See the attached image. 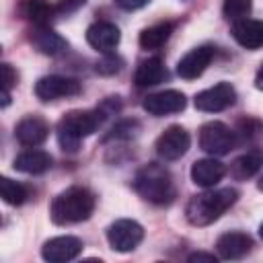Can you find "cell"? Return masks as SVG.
<instances>
[{
    "label": "cell",
    "mask_w": 263,
    "mask_h": 263,
    "mask_svg": "<svg viewBox=\"0 0 263 263\" xmlns=\"http://www.w3.org/2000/svg\"><path fill=\"white\" fill-rule=\"evenodd\" d=\"M259 189L263 191V177H261V181H259Z\"/></svg>",
    "instance_id": "e575fe53"
},
{
    "label": "cell",
    "mask_w": 263,
    "mask_h": 263,
    "mask_svg": "<svg viewBox=\"0 0 263 263\" xmlns=\"http://www.w3.org/2000/svg\"><path fill=\"white\" fill-rule=\"evenodd\" d=\"M115 2H117V6L123 8V10H138V8L146 6L150 0H115Z\"/></svg>",
    "instance_id": "4dcf8cb0"
},
{
    "label": "cell",
    "mask_w": 263,
    "mask_h": 263,
    "mask_svg": "<svg viewBox=\"0 0 263 263\" xmlns=\"http://www.w3.org/2000/svg\"><path fill=\"white\" fill-rule=\"evenodd\" d=\"M173 27H175L173 23H156L152 27H146L138 37L140 47L142 49H160L168 41Z\"/></svg>",
    "instance_id": "7402d4cb"
},
{
    "label": "cell",
    "mask_w": 263,
    "mask_h": 263,
    "mask_svg": "<svg viewBox=\"0 0 263 263\" xmlns=\"http://www.w3.org/2000/svg\"><path fill=\"white\" fill-rule=\"evenodd\" d=\"M232 37L238 45L247 49L263 47V21L257 18H242L232 25Z\"/></svg>",
    "instance_id": "ac0fdd59"
},
{
    "label": "cell",
    "mask_w": 263,
    "mask_h": 263,
    "mask_svg": "<svg viewBox=\"0 0 263 263\" xmlns=\"http://www.w3.org/2000/svg\"><path fill=\"white\" fill-rule=\"evenodd\" d=\"M187 105V99L183 92L179 90H160V92H152L142 101V107L148 115L154 117H164L171 113H179L183 111Z\"/></svg>",
    "instance_id": "30bf717a"
},
{
    "label": "cell",
    "mask_w": 263,
    "mask_h": 263,
    "mask_svg": "<svg viewBox=\"0 0 263 263\" xmlns=\"http://www.w3.org/2000/svg\"><path fill=\"white\" fill-rule=\"evenodd\" d=\"M236 199H238V193L230 187L197 193L187 201V208H185L187 222L193 226H208L216 222L230 205H234Z\"/></svg>",
    "instance_id": "3957f363"
},
{
    "label": "cell",
    "mask_w": 263,
    "mask_h": 263,
    "mask_svg": "<svg viewBox=\"0 0 263 263\" xmlns=\"http://www.w3.org/2000/svg\"><path fill=\"white\" fill-rule=\"evenodd\" d=\"M238 134H242L245 138L251 140V138H257V136L263 134V125L259 121H255V119H242L238 123Z\"/></svg>",
    "instance_id": "4316f807"
},
{
    "label": "cell",
    "mask_w": 263,
    "mask_h": 263,
    "mask_svg": "<svg viewBox=\"0 0 263 263\" xmlns=\"http://www.w3.org/2000/svg\"><path fill=\"white\" fill-rule=\"evenodd\" d=\"M189 261H208V263H216V257L210 253H193L189 255Z\"/></svg>",
    "instance_id": "1f68e13d"
},
{
    "label": "cell",
    "mask_w": 263,
    "mask_h": 263,
    "mask_svg": "<svg viewBox=\"0 0 263 263\" xmlns=\"http://www.w3.org/2000/svg\"><path fill=\"white\" fill-rule=\"evenodd\" d=\"M236 144V132L222 121H208L199 127V148L212 156L228 154Z\"/></svg>",
    "instance_id": "5b68a950"
},
{
    "label": "cell",
    "mask_w": 263,
    "mask_h": 263,
    "mask_svg": "<svg viewBox=\"0 0 263 263\" xmlns=\"http://www.w3.org/2000/svg\"><path fill=\"white\" fill-rule=\"evenodd\" d=\"M21 12L35 25H47V21L55 14V6H51L47 0H23Z\"/></svg>",
    "instance_id": "603a6c76"
},
{
    "label": "cell",
    "mask_w": 263,
    "mask_h": 263,
    "mask_svg": "<svg viewBox=\"0 0 263 263\" xmlns=\"http://www.w3.org/2000/svg\"><path fill=\"white\" fill-rule=\"evenodd\" d=\"M191 146V138L185 127L171 125L156 140V152L162 160H179Z\"/></svg>",
    "instance_id": "9c48e42d"
},
{
    "label": "cell",
    "mask_w": 263,
    "mask_h": 263,
    "mask_svg": "<svg viewBox=\"0 0 263 263\" xmlns=\"http://www.w3.org/2000/svg\"><path fill=\"white\" fill-rule=\"evenodd\" d=\"M134 187L142 199H146L154 205H168L177 195L171 173L156 162L138 171V175L134 179Z\"/></svg>",
    "instance_id": "277c9868"
},
{
    "label": "cell",
    "mask_w": 263,
    "mask_h": 263,
    "mask_svg": "<svg viewBox=\"0 0 263 263\" xmlns=\"http://www.w3.org/2000/svg\"><path fill=\"white\" fill-rule=\"evenodd\" d=\"M164 78H166V68L160 58H148V60L140 62V66L136 68V74H134V82L140 88L156 86Z\"/></svg>",
    "instance_id": "ffe728a7"
},
{
    "label": "cell",
    "mask_w": 263,
    "mask_h": 263,
    "mask_svg": "<svg viewBox=\"0 0 263 263\" xmlns=\"http://www.w3.org/2000/svg\"><path fill=\"white\" fill-rule=\"evenodd\" d=\"M14 171L18 173H25V175H41L45 171H49L51 166V156L43 150H37V148H31V150H25L21 152L14 162H12Z\"/></svg>",
    "instance_id": "d6986e66"
},
{
    "label": "cell",
    "mask_w": 263,
    "mask_h": 263,
    "mask_svg": "<svg viewBox=\"0 0 263 263\" xmlns=\"http://www.w3.org/2000/svg\"><path fill=\"white\" fill-rule=\"evenodd\" d=\"M259 234H261V238H263V224L259 226Z\"/></svg>",
    "instance_id": "836d02e7"
},
{
    "label": "cell",
    "mask_w": 263,
    "mask_h": 263,
    "mask_svg": "<svg viewBox=\"0 0 263 263\" xmlns=\"http://www.w3.org/2000/svg\"><path fill=\"white\" fill-rule=\"evenodd\" d=\"M255 86H257L259 90H263V64L259 66V70H257V74H255Z\"/></svg>",
    "instance_id": "d6a6232c"
},
{
    "label": "cell",
    "mask_w": 263,
    "mask_h": 263,
    "mask_svg": "<svg viewBox=\"0 0 263 263\" xmlns=\"http://www.w3.org/2000/svg\"><path fill=\"white\" fill-rule=\"evenodd\" d=\"M263 168V150L255 148L245 154H240L232 164H230V177L236 181H245L255 177Z\"/></svg>",
    "instance_id": "44dd1931"
},
{
    "label": "cell",
    "mask_w": 263,
    "mask_h": 263,
    "mask_svg": "<svg viewBox=\"0 0 263 263\" xmlns=\"http://www.w3.org/2000/svg\"><path fill=\"white\" fill-rule=\"evenodd\" d=\"M29 41L43 55H60L68 49L66 39L58 35L53 29H49L47 25H35L29 33Z\"/></svg>",
    "instance_id": "9a60e30c"
},
{
    "label": "cell",
    "mask_w": 263,
    "mask_h": 263,
    "mask_svg": "<svg viewBox=\"0 0 263 263\" xmlns=\"http://www.w3.org/2000/svg\"><path fill=\"white\" fill-rule=\"evenodd\" d=\"M216 55V47L214 45H199V47H193L189 53H185L179 64H177V74L185 80H193L197 76H201L205 72V68L210 66V62L214 60Z\"/></svg>",
    "instance_id": "8fae6325"
},
{
    "label": "cell",
    "mask_w": 263,
    "mask_h": 263,
    "mask_svg": "<svg viewBox=\"0 0 263 263\" xmlns=\"http://www.w3.org/2000/svg\"><path fill=\"white\" fill-rule=\"evenodd\" d=\"M80 92V82L68 76H58V74H49L37 80L35 84V95L37 99L49 103V101H58L64 97H76Z\"/></svg>",
    "instance_id": "ba28073f"
},
{
    "label": "cell",
    "mask_w": 263,
    "mask_h": 263,
    "mask_svg": "<svg viewBox=\"0 0 263 263\" xmlns=\"http://www.w3.org/2000/svg\"><path fill=\"white\" fill-rule=\"evenodd\" d=\"M82 253V240L76 236H55L41 247V257L49 263H66Z\"/></svg>",
    "instance_id": "7c38bea8"
},
{
    "label": "cell",
    "mask_w": 263,
    "mask_h": 263,
    "mask_svg": "<svg viewBox=\"0 0 263 263\" xmlns=\"http://www.w3.org/2000/svg\"><path fill=\"white\" fill-rule=\"evenodd\" d=\"M119 39H121L119 29L109 21H97L86 29L88 45L101 53H111L119 45Z\"/></svg>",
    "instance_id": "5bb4252c"
},
{
    "label": "cell",
    "mask_w": 263,
    "mask_h": 263,
    "mask_svg": "<svg viewBox=\"0 0 263 263\" xmlns=\"http://www.w3.org/2000/svg\"><path fill=\"white\" fill-rule=\"evenodd\" d=\"M136 129H138V121H119V123L111 129V134L107 136V140H109V138L127 140V138H132V136L136 134Z\"/></svg>",
    "instance_id": "484cf974"
},
{
    "label": "cell",
    "mask_w": 263,
    "mask_h": 263,
    "mask_svg": "<svg viewBox=\"0 0 263 263\" xmlns=\"http://www.w3.org/2000/svg\"><path fill=\"white\" fill-rule=\"evenodd\" d=\"M216 249H218V255L222 259H242L247 253H251L253 249V238L247 234V232H224L218 240H216Z\"/></svg>",
    "instance_id": "2e32d148"
},
{
    "label": "cell",
    "mask_w": 263,
    "mask_h": 263,
    "mask_svg": "<svg viewBox=\"0 0 263 263\" xmlns=\"http://www.w3.org/2000/svg\"><path fill=\"white\" fill-rule=\"evenodd\" d=\"M226 175V166L218 160V158H201L195 160L191 164V181L199 187H214L218 181H222V177Z\"/></svg>",
    "instance_id": "e0dca14e"
},
{
    "label": "cell",
    "mask_w": 263,
    "mask_h": 263,
    "mask_svg": "<svg viewBox=\"0 0 263 263\" xmlns=\"http://www.w3.org/2000/svg\"><path fill=\"white\" fill-rule=\"evenodd\" d=\"M84 4H86V0H60L55 4V14H72Z\"/></svg>",
    "instance_id": "f1b7e54d"
},
{
    "label": "cell",
    "mask_w": 263,
    "mask_h": 263,
    "mask_svg": "<svg viewBox=\"0 0 263 263\" xmlns=\"http://www.w3.org/2000/svg\"><path fill=\"white\" fill-rule=\"evenodd\" d=\"M95 212V195L86 187H68L58 193L49 205V216L53 224H78L90 218Z\"/></svg>",
    "instance_id": "7a4b0ae2"
},
{
    "label": "cell",
    "mask_w": 263,
    "mask_h": 263,
    "mask_svg": "<svg viewBox=\"0 0 263 263\" xmlns=\"http://www.w3.org/2000/svg\"><path fill=\"white\" fill-rule=\"evenodd\" d=\"M16 84V72L10 64H2V90L10 92V88Z\"/></svg>",
    "instance_id": "f546056e"
},
{
    "label": "cell",
    "mask_w": 263,
    "mask_h": 263,
    "mask_svg": "<svg viewBox=\"0 0 263 263\" xmlns=\"http://www.w3.org/2000/svg\"><path fill=\"white\" fill-rule=\"evenodd\" d=\"M144 238V228L136 220H117L107 228V240L109 247L117 253H129L134 251Z\"/></svg>",
    "instance_id": "8992f818"
},
{
    "label": "cell",
    "mask_w": 263,
    "mask_h": 263,
    "mask_svg": "<svg viewBox=\"0 0 263 263\" xmlns=\"http://www.w3.org/2000/svg\"><path fill=\"white\" fill-rule=\"evenodd\" d=\"M0 195H2V199L8 205H21V203L27 201L29 189L23 183H18V181H12L8 177H2L0 179Z\"/></svg>",
    "instance_id": "cb8c5ba5"
},
{
    "label": "cell",
    "mask_w": 263,
    "mask_h": 263,
    "mask_svg": "<svg viewBox=\"0 0 263 263\" xmlns=\"http://www.w3.org/2000/svg\"><path fill=\"white\" fill-rule=\"evenodd\" d=\"M236 101V90L230 82H218L201 92L195 95L193 99V105L195 109L199 111H205V113H218V111H224L228 107H232Z\"/></svg>",
    "instance_id": "52a82bcc"
},
{
    "label": "cell",
    "mask_w": 263,
    "mask_h": 263,
    "mask_svg": "<svg viewBox=\"0 0 263 263\" xmlns=\"http://www.w3.org/2000/svg\"><path fill=\"white\" fill-rule=\"evenodd\" d=\"M251 8H253V0H224L222 12L228 21L236 23V21L247 18L251 14Z\"/></svg>",
    "instance_id": "d4e9b609"
},
{
    "label": "cell",
    "mask_w": 263,
    "mask_h": 263,
    "mask_svg": "<svg viewBox=\"0 0 263 263\" xmlns=\"http://www.w3.org/2000/svg\"><path fill=\"white\" fill-rule=\"evenodd\" d=\"M107 117L105 109L95 111H70L58 121V142L64 152H76L80 148V142L88 136H92L103 119Z\"/></svg>",
    "instance_id": "6da1fadb"
},
{
    "label": "cell",
    "mask_w": 263,
    "mask_h": 263,
    "mask_svg": "<svg viewBox=\"0 0 263 263\" xmlns=\"http://www.w3.org/2000/svg\"><path fill=\"white\" fill-rule=\"evenodd\" d=\"M47 136H49V123L41 115H27L14 127V138L18 140V144L27 148H35L43 144Z\"/></svg>",
    "instance_id": "4fadbf2b"
},
{
    "label": "cell",
    "mask_w": 263,
    "mask_h": 263,
    "mask_svg": "<svg viewBox=\"0 0 263 263\" xmlns=\"http://www.w3.org/2000/svg\"><path fill=\"white\" fill-rule=\"evenodd\" d=\"M119 68H121V62L117 58H113L111 53H107V58L97 64L99 74H115V72H119Z\"/></svg>",
    "instance_id": "83f0119b"
}]
</instances>
